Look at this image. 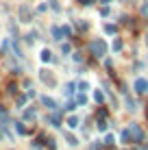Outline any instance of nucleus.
I'll return each instance as SVG.
<instances>
[{
  "instance_id": "13",
  "label": "nucleus",
  "mask_w": 148,
  "mask_h": 150,
  "mask_svg": "<svg viewBox=\"0 0 148 150\" xmlns=\"http://www.w3.org/2000/svg\"><path fill=\"white\" fill-rule=\"evenodd\" d=\"M94 98H96L98 102H103V98H105V96H103V91H96V94H94Z\"/></svg>"
},
{
  "instance_id": "10",
  "label": "nucleus",
  "mask_w": 148,
  "mask_h": 150,
  "mask_svg": "<svg viewBox=\"0 0 148 150\" xmlns=\"http://www.w3.org/2000/svg\"><path fill=\"white\" fill-rule=\"evenodd\" d=\"M107 115H109V113H107V109H98V120H105Z\"/></svg>"
},
{
  "instance_id": "11",
  "label": "nucleus",
  "mask_w": 148,
  "mask_h": 150,
  "mask_svg": "<svg viewBox=\"0 0 148 150\" xmlns=\"http://www.w3.org/2000/svg\"><path fill=\"white\" fill-rule=\"evenodd\" d=\"M105 146H113V135H107L105 137Z\"/></svg>"
},
{
  "instance_id": "18",
  "label": "nucleus",
  "mask_w": 148,
  "mask_h": 150,
  "mask_svg": "<svg viewBox=\"0 0 148 150\" xmlns=\"http://www.w3.org/2000/svg\"><path fill=\"white\" fill-rule=\"evenodd\" d=\"M146 44H148V35H146Z\"/></svg>"
},
{
  "instance_id": "5",
  "label": "nucleus",
  "mask_w": 148,
  "mask_h": 150,
  "mask_svg": "<svg viewBox=\"0 0 148 150\" xmlns=\"http://www.w3.org/2000/svg\"><path fill=\"white\" fill-rule=\"evenodd\" d=\"M74 87H76V85H74V83H68V85H65V89H63V94H68V96H72V94H74Z\"/></svg>"
},
{
  "instance_id": "16",
  "label": "nucleus",
  "mask_w": 148,
  "mask_h": 150,
  "mask_svg": "<svg viewBox=\"0 0 148 150\" xmlns=\"http://www.w3.org/2000/svg\"><path fill=\"white\" fill-rule=\"evenodd\" d=\"M61 30H63V35H70V33H72V28H70V26H63Z\"/></svg>"
},
{
  "instance_id": "9",
  "label": "nucleus",
  "mask_w": 148,
  "mask_h": 150,
  "mask_svg": "<svg viewBox=\"0 0 148 150\" xmlns=\"http://www.w3.org/2000/svg\"><path fill=\"white\" fill-rule=\"evenodd\" d=\"M52 59V54H50V50H44L42 52V61H50Z\"/></svg>"
},
{
  "instance_id": "6",
  "label": "nucleus",
  "mask_w": 148,
  "mask_h": 150,
  "mask_svg": "<svg viewBox=\"0 0 148 150\" xmlns=\"http://www.w3.org/2000/svg\"><path fill=\"white\" fill-rule=\"evenodd\" d=\"M68 126H70V128H76V126H79V117H74V115L68 117Z\"/></svg>"
},
{
  "instance_id": "1",
  "label": "nucleus",
  "mask_w": 148,
  "mask_h": 150,
  "mask_svg": "<svg viewBox=\"0 0 148 150\" xmlns=\"http://www.w3.org/2000/svg\"><path fill=\"white\" fill-rule=\"evenodd\" d=\"M91 52H94L96 57H103L107 52V46H105V41H100V39H96V41H91Z\"/></svg>"
},
{
  "instance_id": "2",
  "label": "nucleus",
  "mask_w": 148,
  "mask_h": 150,
  "mask_svg": "<svg viewBox=\"0 0 148 150\" xmlns=\"http://www.w3.org/2000/svg\"><path fill=\"white\" fill-rule=\"evenodd\" d=\"M135 91H137V94L148 91V81H146V79H137V81H135Z\"/></svg>"
},
{
  "instance_id": "8",
  "label": "nucleus",
  "mask_w": 148,
  "mask_h": 150,
  "mask_svg": "<svg viewBox=\"0 0 148 150\" xmlns=\"http://www.w3.org/2000/svg\"><path fill=\"white\" fill-rule=\"evenodd\" d=\"M105 33H107V35H113V33H115V26H113V24H107V26H105Z\"/></svg>"
},
{
  "instance_id": "4",
  "label": "nucleus",
  "mask_w": 148,
  "mask_h": 150,
  "mask_svg": "<svg viewBox=\"0 0 148 150\" xmlns=\"http://www.w3.org/2000/svg\"><path fill=\"white\" fill-rule=\"evenodd\" d=\"M42 102H44V105H46V107H48V109H55V100H52V98H48V96H44V98H42Z\"/></svg>"
},
{
  "instance_id": "7",
  "label": "nucleus",
  "mask_w": 148,
  "mask_h": 150,
  "mask_svg": "<svg viewBox=\"0 0 148 150\" xmlns=\"http://www.w3.org/2000/svg\"><path fill=\"white\" fill-rule=\"evenodd\" d=\"M52 35H55V39H61V37H63V30L55 26V28H52Z\"/></svg>"
},
{
  "instance_id": "3",
  "label": "nucleus",
  "mask_w": 148,
  "mask_h": 150,
  "mask_svg": "<svg viewBox=\"0 0 148 150\" xmlns=\"http://www.w3.org/2000/svg\"><path fill=\"white\" fill-rule=\"evenodd\" d=\"M20 15H22V22H28V20H30V13H28V7H26V4H22Z\"/></svg>"
},
{
  "instance_id": "14",
  "label": "nucleus",
  "mask_w": 148,
  "mask_h": 150,
  "mask_svg": "<svg viewBox=\"0 0 148 150\" xmlns=\"http://www.w3.org/2000/svg\"><path fill=\"white\" fill-rule=\"evenodd\" d=\"M98 131H107V122H100L98 120Z\"/></svg>"
},
{
  "instance_id": "12",
  "label": "nucleus",
  "mask_w": 148,
  "mask_h": 150,
  "mask_svg": "<svg viewBox=\"0 0 148 150\" xmlns=\"http://www.w3.org/2000/svg\"><path fill=\"white\" fill-rule=\"evenodd\" d=\"M120 48H122V39H115V41H113V50H115V52H118Z\"/></svg>"
},
{
  "instance_id": "15",
  "label": "nucleus",
  "mask_w": 148,
  "mask_h": 150,
  "mask_svg": "<svg viewBox=\"0 0 148 150\" xmlns=\"http://www.w3.org/2000/svg\"><path fill=\"white\" fill-rule=\"evenodd\" d=\"M61 52H63V54L70 52V44H63V46H61Z\"/></svg>"
},
{
  "instance_id": "17",
  "label": "nucleus",
  "mask_w": 148,
  "mask_h": 150,
  "mask_svg": "<svg viewBox=\"0 0 148 150\" xmlns=\"http://www.w3.org/2000/svg\"><path fill=\"white\" fill-rule=\"evenodd\" d=\"M142 11H144V15L148 18V4H144V9H142Z\"/></svg>"
}]
</instances>
